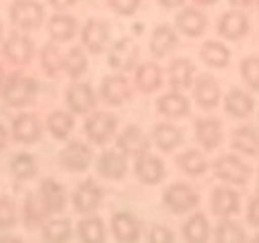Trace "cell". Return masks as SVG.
Instances as JSON below:
<instances>
[{
    "label": "cell",
    "instance_id": "obj_2",
    "mask_svg": "<svg viewBox=\"0 0 259 243\" xmlns=\"http://www.w3.org/2000/svg\"><path fill=\"white\" fill-rule=\"evenodd\" d=\"M214 177L231 186H245L252 179V167L236 153H224L214 160Z\"/></svg>",
    "mask_w": 259,
    "mask_h": 243
},
{
    "label": "cell",
    "instance_id": "obj_9",
    "mask_svg": "<svg viewBox=\"0 0 259 243\" xmlns=\"http://www.w3.org/2000/svg\"><path fill=\"white\" fill-rule=\"evenodd\" d=\"M57 162H60V167L64 172H71V174L86 172L91 167V162H93V150H91V146H86L81 141H69L60 150Z\"/></svg>",
    "mask_w": 259,
    "mask_h": 243
},
{
    "label": "cell",
    "instance_id": "obj_24",
    "mask_svg": "<svg viewBox=\"0 0 259 243\" xmlns=\"http://www.w3.org/2000/svg\"><path fill=\"white\" fill-rule=\"evenodd\" d=\"M164 74L166 72L159 67L157 62H143L138 64V70L134 72V86L141 91V93L150 95L159 91L162 84H164Z\"/></svg>",
    "mask_w": 259,
    "mask_h": 243
},
{
    "label": "cell",
    "instance_id": "obj_27",
    "mask_svg": "<svg viewBox=\"0 0 259 243\" xmlns=\"http://www.w3.org/2000/svg\"><path fill=\"white\" fill-rule=\"evenodd\" d=\"M157 112L166 119H181L188 117L190 112V100L181 91H169V93H162L157 98Z\"/></svg>",
    "mask_w": 259,
    "mask_h": 243
},
{
    "label": "cell",
    "instance_id": "obj_38",
    "mask_svg": "<svg viewBox=\"0 0 259 243\" xmlns=\"http://www.w3.org/2000/svg\"><path fill=\"white\" fill-rule=\"evenodd\" d=\"M10 174L15 177L17 181H29L38 174V162L31 153H17L12 160H10Z\"/></svg>",
    "mask_w": 259,
    "mask_h": 243
},
{
    "label": "cell",
    "instance_id": "obj_16",
    "mask_svg": "<svg viewBox=\"0 0 259 243\" xmlns=\"http://www.w3.org/2000/svg\"><path fill=\"white\" fill-rule=\"evenodd\" d=\"M166 79L171 84L174 91H183V88H193L197 81L195 62L190 57H176L166 67Z\"/></svg>",
    "mask_w": 259,
    "mask_h": 243
},
{
    "label": "cell",
    "instance_id": "obj_3",
    "mask_svg": "<svg viewBox=\"0 0 259 243\" xmlns=\"http://www.w3.org/2000/svg\"><path fill=\"white\" fill-rule=\"evenodd\" d=\"M162 203L174 215H186L200 205V191L195 186H190L188 181H174L164 188Z\"/></svg>",
    "mask_w": 259,
    "mask_h": 243
},
{
    "label": "cell",
    "instance_id": "obj_19",
    "mask_svg": "<svg viewBox=\"0 0 259 243\" xmlns=\"http://www.w3.org/2000/svg\"><path fill=\"white\" fill-rule=\"evenodd\" d=\"M179 48V31L169 26V24H159L152 29L150 33V55L155 60H162V57L171 55L174 50Z\"/></svg>",
    "mask_w": 259,
    "mask_h": 243
},
{
    "label": "cell",
    "instance_id": "obj_34",
    "mask_svg": "<svg viewBox=\"0 0 259 243\" xmlns=\"http://www.w3.org/2000/svg\"><path fill=\"white\" fill-rule=\"evenodd\" d=\"M183 238H186V243H209V238H212L209 217L202 215V212L190 215L186 224H183Z\"/></svg>",
    "mask_w": 259,
    "mask_h": 243
},
{
    "label": "cell",
    "instance_id": "obj_44",
    "mask_svg": "<svg viewBox=\"0 0 259 243\" xmlns=\"http://www.w3.org/2000/svg\"><path fill=\"white\" fill-rule=\"evenodd\" d=\"M17 222V205L10 196H0V231H8Z\"/></svg>",
    "mask_w": 259,
    "mask_h": 243
},
{
    "label": "cell",
    "instance_id": "obj_32",
    "mask_svg": "<svg viewBox=\"0 0 259 243\" xmlns=\"http://www.w3.org/2000/svg\"><path fill=\"white\" fill-rule=\"evenodd\" d=\"M152 143H155L159 150H164V153H174V150L183 143V131H181L176 124L159 122V124L152 126Z\"/></svg>",
    "mask_w": 259,
    "mask_h": 243
},
{
    "label": "cell",
    "instance_id": "obj_10",
    "mask_svg": "<svg viewBox=\"0 0 259 243\" xmlns=\"http://www.w3.org/2000/svg\"><path fill=\"white\" fill-rule=\"evenodd\" d=\"M3 57L15 67H26L33 60V41L22 31H12L3 41Z\"/></svg>",
    "mask_w": 259,
    "mask_h": 243
},
{
    "label": "cell",
    "instance_id": "obj_11",
    "mask_svg": "<svg viewBox=\"0 0 259 243\" xmlns=\"http://www.w3.org/2000/svg\"><path fill=\"white\" fill-rule=\"evenodd\" d=\"M209 212L219 220H233L240 212V193L231 186H217L209 193Z\"/></svg>",
    "mask_w": 259,
    "mask_h": 243
},
{
    "label": "cell",
    "instance_id": "obj_51",
    "mask_svg": "<svg viewBox=\"0 0 259 243\" xmlns=\"http://www.w3.org/2000/svg\"><path fill=\"white\" fill-rule=\"evenodd\" d=\"M228 3H231V8H236V10H243L252 5V0H228Z\"/></svg>",
    "mask_w": 259,
    "mask_h": 243
},
{
    "label": "cell",
    "instance_id": "obj_30",
    "mask_svg": "<svg viewBox=\"0 0 259 243\" xmlns=\"http://www.w3.org/2000/svg\"><path fill=\"white\" fill-rule=\"evenodd\" d=\"M231 150H236V153L247 155V157H257L259 155V131L247 124L233 129V133H231Z\"/></svg>",
    "mask_w": 259,
    "mask_h": 243
},
{
    "label": "cell",
    "instance_id": "obj_6",
    "mask_svg": "<svg viewBox=\"0 0 259 243\" xmlns=\"http://www.w3.org/2000/svg\"><path fill=\"white\" fill-rule=\"evenodd\" d=\"M102 200H105V188H102L95 179H83L79 186L74 188V196H71V207H74V212L91 217V215L100 207Z\"/></svg>",
    "mask_w": 259,
    "mask_h": 243
},
{
    "label": "cell",
    "instance_id": "obj_25",
    "mask_svg": "<svg viewBox=\"0 0 259 243\" xmlns=\"http://www.w3.org/2000/svg\"><path fill=\"white\" fill-rule=\"evenodd\" d=\"M224 110H226L228 117L247 119L252 117V112L257 110V102L245 88H231L226 98H224Z\"/></svg>",
    "mask_w": 259,
    "mask_h": 243
},
{
    "label": "cell",
    "instance_id": "obj_40",
    "mask_svg": "<svg viewBox=\"0 0 259 243\" xmlns=\"http://www.w3.org/2000/svg\"><path fill=\"white\" fill-rule=\"evenodd\" d=\"M40 67H43V72H46L50 79H55L60 72L64 70V53L57 48V43H46L43 46V50H40Z\"/></svg>",
    "mask_w": 259,
    "mask_h": 243
},
{
    "label": "cell",
    "instance_id": "obj_1",
    "mask_svg": "<svg viewBox=\"0 0 259 243\" xmlns=\"http://www.w3.org/2000/svg\"><path fill=\"white\" fill-rule=\"evenodd\" d=\"M36 93H38V81L33 77L15 72L5 79V84L0 88V100L10 108H26L36 100Z\"/></svg>",
    "mask_w": 259,
    "mask_h": 243
},
{
    "label": "cell",
    "instance_id": "obj_31",
    "mask_svg": "<svg viewBox=\"0 0 259 243\" xmlns=\"http://www.w3.org/2000/svg\"><path fill=\"white\" fill-rule=\"evenodd\" d=\"M200 60L209 70H226L231 64V48L221 41H204L200 48Z\"/></svg>",
    "mask_w": 259,
    "mask_h": 243
},
{
    "label": "cell",
    "instance_id": "obj_5",
    "mask_svg": "<svg viewBox=\"0 0 259 243\" xmlns=\"http://www.w3.org/2000/svg\"><path fill=\"white\" fill-rule=\"evenodd\" d=\"M138 57H141V48L131 36H124L112 43L110 53H107V62L117 74L138 70Z\"/></svg>",
    "mask_w": 259,
    "mask_h": 243
},
{
    "label": "cell",
    "instance_id": "obj_46",
    "mask_svg": "<svg viewBox=\"0 0 259 243\" xmlns=\"http://www.w3.org/2000/svg\"><path fill=\"white\" fill-rule=\"evenodd\" d=\"M148 243H174V231L166 224H152L148 231Z\"/></svg>",
    "mask_w": 259,
    "mask_h": 243
},
{
    "label": "cell",
    "instance_id": "obj_37",
    "mask_svg": "<svg viewBox=\"0 0 259 243\" xmlns=\"http://www.w3.org/2000/svg\"><path fill=\"white\" fill-rule=\"evenodd\" d=\"M76 236L81 243H105V222L100 217H83L76 224Z\"/></svg>",
    "mask_w": 259,
    "mask_h": 243
},
{
    "label": "cell",
    "instance_id": "obj_33",
    "mask_svg": "<svg viewBox=\"0 0 259 243\" xmlns=\"http://www.w3.org/2000/svg\"><path fill=\"white\" fill-rule=\"evenodd\" d=\"M176 167H179L186 177H193V179L204 177V172L209 169V165H207V157L202 155V150H195V148L181 150L179 155H176Z\"/></svg>",
    "mask_w": 259,
    "mask_h": 243
},
{
    "label": "cell",
    "instance_id": "obj_56",
    "mask_svg": "<svg viewBox=\"0 0 259 243\" xmlns=\"http://www.w3.org/2000/svg\"><path fill=\"white\" fill-rule=\"evenodd\" d=\"M0 41H3V22H0Z\"/></svg>",
    "mask_w": 259,
    "mask_h": 243
},
{
    "label": "cell",
    "instance_id": "obj_58",
    "mask_svg": "<svg viewBox=\"0 0 259 243\" xmlns=\"http://www.w3.org/2000/svg\"><path fill=\"white\" fill-rule=\"evenodd\" d=\"M254 5H257V10H259V0H254Z\"/></svg>",
    "mask_w": 259,
    "mask_h": 243
},
{
    "label": "cell",
    "instance_id": "obj_43",
    "mask_svg": "<svg viewBox=\"0 0 259 243\" xmlns=\"http://www.w3.org/2000/svg\"><path fill=\"white\" fill-rule=\"evenodd\" d=\"M240 79L250 91H259V55H247L240 62Z\"/></svg>",
    "mask_w": 259,
    "mask_h": 243
},
{
    "label": "cell",
    "instance_id": "obj_48",
    "mask_svg": "<svg viewBox=\"0 0 259 243\" xmlns=\"http://www.w3.org/2000/svg\"><path fill=\"white\" fill-rule=\"evenodd\" d=\"M48 3H50L55 10H60V12L67 10V8H71V5H76V0H48Z\"/></svg>",
    "mask_w": 259,
    "mask_h": 243
},
{
    "label": "cell",
    "instance_id": "obj_59",
    "mask_svg": "<svg viewBox=\"0 0 259 243\" xmlns=\"http://www.w3.org/2000/svg\"><path fill=\"white\" fill-rule=\"evenodd\" d=\"M257 181H259V167H257Z\"/></svg>",
    "mask_w": 259,
    "mask_h": 243
},
{
    "label": "cell",
    "instance_id": "obj_14",
    "mask_svg": "<svg viewBox=\"0 0 259 243\" xmlns=\"http://www.w3.org/2000/svg\"><path fill=\"white\" fill-rule=\"evenodd\" d=\"M110 229L119 243H138L143 236L141 220L128 210L114 212V215H112V222H110Z\"/></svg>",
    "mask_w": 259,
    "mask_h": 243
},
{
    "label": "cell",
    "instance_id": "obj_7",
    "mask_svg": "<svg viewBox=\"0 0 259 243\" xmlns=\"http://www.w3.org/2000/svg\"><path fill=\"white\" fill-rule=\"evenodd\" d=\"M117 117L112 112H93L88 115V119L83 122V131H86V138L95 146H105L110 143L114 136H117Z\"/></svg>",
    "mask_w": 259,
    "mask_h": 243
},
{
    "label": "cell",
    "instance_id": "obj_29",
    "mask_svg": "<svg viewBox=\"0 0 259 243\" xmlns=\"http://www.w3.org/2000/svg\"><path fill=\"white\" fill-rule=\"evenodd\" d=\"M46 29H48V36H50L53 43H67V41H71L74 36H76V31H79V22H76L71 15L57 12V15H53L50 19H48Z\"/></svg>",
    "mask_w": 259,
    "mask_h": 243
},
{
    "label": "cell",
    "instance_id": "obj_49",
    "mask_svg": "<svg viewBox=\"0 0 259 243\" xmlns=\"http://www.w3.org/2000/svg\"><path fill=\"white\" fill-rule=\"evenodd\" d=\"M8 141H10V131H8V126L0 122V150L8 148Z\"/></svg>",
    "mask_w": 259,
    "mask_h": 243
},
{
    "label": "cell",
    "instance_id": "obj_52",
    "mask_svg": "<svg viewBox=\"0 0 259 243\" xmlns=\"http://www.w3.org/2000/svg\"><path fill=\"white\" fill-rule=\"evenodd\" d=\"M0 243H24L19 236H10V234H5V236H0Z\"/></svg>",
    "mask_w": 259,
    "mask_h": 243
},
{
    "label": "cell",
    "instance_id": "obj_8",
    "mask_svg": "<svg viewBox=\"0 0 259 243\" xmlns=\"http://www.w3.org/2000/svg\"><path fill=\"white\" fill-rule=\"evenodd\" d=\"M110 39H112V31H110V24L105 19H98V17L86 19L83 29H81L83 50H88L91 55H100V53H105V48L110 46Z\"/></svg>",
    "mask_w": 259,
    "mask_h": 243
},
{
    "label": "cell",
    "instance_id": "obj_42",
    "mask_svg": "<svg viewBox=\"0 0 259 243\" xmlns=\"http://www.w3.org/2000/svg\"><path fill=\"white\" fill-rule=\"evenodd\" d=\"M88 70V55L81 46H74L71 50L64 53V74L69 79H79L83 77Z\"/></svg>",
    "mask_w": 259,
    "mask_h": 243
},
{
    "label": "cell",
    "instance_id": "obj_21",
    "mask_svg": "<svg viewBox=\"0 0 259 243\" xmlns=\"http://www.w3.org/2000/svg\"><path fill=\"white\" fill-rule=\"evenodd\" d=\"M195 141L202 150H217L224 141V126L217 117L195 119Z\"/></svg>",
    "mask_w": 259,
    "mask_h": 243
},
{
    "label": "cell",
    "instance_id": "obj_50",
    "mask_svg": "<svg viewBox=\"0 0 259 243\" xmlns=\"http://www.w3.org/2000/svg\"><path fill=\"white\" fill-rule=\"evenodd\" d=\"M157 3L162 5V8H166V10H174V8H181L186 0H157Z\"/></svg>",
    "mask_w": 259,
    "mask_h": 243
},
{
    "label": "cell",
    "instance_id": "obj_54",
    "mask_svg": "<svg viewBox=\"0 0 259 243\" xmlns=\"http://www.w3.org/2000/svg\"><path fill=\"white\" fill-rule=\"evenodd\" d=\"M5 79L8 77H5V70H3V64H0V88H3V84H5Z\"/></svg>",
    "mask_w": 259,
    "mask_h": 243
},
{
    "label": "cell",
    "instance_id": "obj_55",
    "mask_svg": "<svg viewBox=\"0 0 259 243\" xmlns=\"http://www.w3.org/2000/svg\"><path fill=\"white\" fill-rule=\"evenodd\" d=\"M247 243H259V234H257V236H252V238H250Z\"/></svg>",
    "mask_w": 259,
    "mask_h": 243
},
{
    "label": "cell",
    "instance_id": "obj_18",
    "mask_svg": "<svg viewBox=\"0 0 259 243\" xmlns=\"http://www.w3.org/2000/svg\"><path fill=\"white\" fill-rule=\"evenodd\" d=\"M12 138L22 146H31V143L40 141L43 136V126H40V119L33 115V112H22L17 115L15 122H12Z\"/></svg>",
    "mask_w": 259,
    "mask_h": 243
},
{
    "label": "cell",
    "instance_id": "obj_12",
    "mask_svg": "<svg viewBox=\"0 0 259 243\" xmlns=\"http://www.w3.org/2000/svg\"><path fill=\"white\" fill-rule=\"evenodd\" d=\"M64 100H67V108H69L71 115H93L95 105H98V93L93 91L91 84H83V81H74L67 93H64Z\"/></svg>",
    "mask_w": 259,
    "mask_h": 243
},
{
    "label": "cell",
    "instance_id": "obj_41",
    "mask_svg": "<svg viewBox=\"0 0 259 243\" xmlns=\"http://www.w3.org/2000/svg\"><path fill=\"white\" fill-rule=\"evenodd\" d=\"M71 234H74V229L67 217H55L43 224V241L46 243H67Z\"/></svg>",
    "mask_w": 259,
    "mask_h": 243
},
{
    "label": "cell",
    "instance_id": "obj_39",
    "mask_svg": "<svg viewBox=\"0 0 259 243\" xmlns=\"http://www.w3.org/2000/svg\"><path fill=\"white\" fill-rule=\"evenodd\" d=\"M214 243H247V231L236 220H221L214 229Z\"/></svg>",
    "mask_w": 259,
    "mask_h": 243
},
{
    "label": "cell",
    "instance_id": "obj_17",
    "mask_svg": "<svg viewBox=\"0 0 259 243\" xmlns=\"http://www.w3.org/2000/svg\"><path fill=\"white\" fill-rule=\"evenodd\" d=\"M207 26H209V19L204 15L200 8H183L176 15V31L183 33V36H188V39H200L204 31H207Z\"/></svg>",
    "mask_w": 259,
    "mask_h": 243
},
{
    "label": "cell",
    "instance_id": "obj_20",
    "mask_svg": "<svg viewBox=\"0 0 259 243\" xmlns=\"http://www.w3.org/2000/svg\"><path fill=\"white\" fill-rule=\"evenodd\" d=\"M193 100L202 108V110H214L221 102V86L212 74H200L193 86Z\"/></svg>",
    "mask_w": 259,
    "mask_h": 243
},
{
    "label": "cell",
    "instance_id": "obj_47",
    "mask_svg": "<svg viewBox=\"0 0 259 243\" xmlns=\"http://www.w3.org/2000/svg\"><path fill=\"white\" fill-rule=\"evenodd\" d=\"M245 217L250 222L252 227H259V191L252 193L250 203H247V210H245Z\"/></svg>",
    "mask_w": 259,
    "mask_h": 243
},
{
    "label": "cell",
    "instance_id": "obj_36",
    "mask_svg": "<svg viewBox=\"0 0 259 243\" xmlns=\"http://www.w3.org/2000/svg\"><path fill=\"white\" fill-rule=\"evenodd\" d=\"M46 129L55 141H67L69 133L74 131V115L67 110H53L46 117Z\"/></svg>",
    "mask_w": 259,
    "mask_h": 243
},
{
    "label": "cell",
    "instance_id": "obj_53",
    "mask_svg": "<svg viewBox=\"0 0 259 243\" xmlns=\"http://www.w3.org/2000/svg\"><path fill=\"white\" fill-rule=\"evenodd\" d=\"M217 0H193V5H200V8H207V5H214Z\"/></svg>",
    "mask_w": 259,
    "mask_h": 243
},
{
    "label": "cell",
    "instance_id": "obj_35",
    "mask_svg": "<svg viewBox=\"0 0 259 243\" xmlns=\"http://www.w3.org/2000/svg\"><path fill=\"white\" fill-rule=\"evenodd\" d=\"M38 193H40V198H43V203L48 205L50 215L64 210V205H67V196H64V188H62V184H60L57 179H53V177L43 179L40 181V186H38Z\"/></svg>",
    "mask_w": 259,
    "mask_h": 243
},
{
    "label": "cell",
    "instance_id": "obj_13",
    "mask_svg": "<svg viewBox=\"0 0 259 243\" xmlns=\"http://www.w3.org/2000/svg\"><path fill=\"white\" fill-rule=\"evenodd\" d=\"M131 95H134V88H131V81L124 74H107L100 81V98L107 105L119 108V105L131 100Z\"/></svg>",
    "mask_w": 259,
    "mask_h": 243
},
{
    "label": "cell",
    "instance_id": "obj_23",
    "mask_svg": "<svg viewBox=\"0 0 259 243\" xmlns=\"http://www.w3.org/2000/svg\"><path fill=\"white\" fill-rule=\"evenodd\" d=\"M134 172H136V177H138V181H143L145 186H155V184H159V181H164L166 167L157 155L145 153V155L136 157Z\"/></svg>",
    "mask_w": 259,
    "mask_h": 243
},
{
    "label": "cell",
    "instance_id": "obj_45",
    "mask_svg": "<svg viewBox=\"0 0 259 243\" xmlns=\"http://www.w3.org/2000/svg\"><path fill=\"white\" fill-rule=\"evenodd\" d=\"M107 5L119 17H134L141 8V0H107Z\"/></svg>",
    "mask_w": 259,
    "mask_h": 243
},
{
    "label": "cell",
    "instance_id": "obj_28",
    "mask_svg": "<svg viewBox=\"0 0 259 243\" xmlns=\"http://www.w3.org/2000/svg\"><path fill=\"white\" fill-rule=\"evenodd\" d=\"M22 217H24V224L29 229L40 227V224H46V222L50 220V210H48V205L43 203V198H40L38 191H29V193H26L24 207H22Z\"/></svg>",
    "mask_w": 259,
    "mask_h": 243
},
{
    "label": "cell",
    "instance_id": "obj_15",
    "mask_svg": "<svg viewBox=\"0 0 259 243\" xmlns=\"http://www.w3.org/2000/svg\"><path fill=\"white\" fill-rule=\"evenodd\" d=\"M217 33L226 41H240L250 33V17L243 10H228L217 22Z\"/></svg>",
    "mask_w": 259,
    "mask_h": 243
},
{
    "label": "cell",
    "instance_id": "obj_26",
    "mask_svg": "<svg viewBox=\"0 0 259 243\" xmlns=\"http://www.w3.org/2000/svg\"><path fill=\"white\" fill-rule=\"evenodd\" d=\"M95 172L100 174L102 179H124L126 172H128V162H126V155H121L119 150H105L100 153L98 162H95Z\"/></svg>",
    "mask_w": 259,
    "mask_h": 243
},
{
    "label": "cell",
    "instance_id": "obj_57",
    "mask_svg": "<svg viewBox=\"0 0 259 243\" xmlns=\"http://www.w3.org/2000/svg\"><path fill=\"white\" fill-rule=\"evenodd\" d=\"M257 131H259V112H257Z\"/></svg>",
    "mask_w": 259,
    "mask_h": 243
},
{
    "label": "cell",
    "instance_id": "obj_22",
    "mask_svg": "<svg viewBox=\"0 0 259 243\" xmlns=\"http://www.w3.org/2000/svg\"><path fill=\"white\" fill-rule=\"evenodd\" d=\"M117 150L121 155L141 157L145 153H150V141L145 138V133L141 131V126L128 124L124 131L117 136Z\"/></svg>",
    "mask_w": 259,
    "mask_h": 243
},
{
    "label": "cell",
    "instance_id": "obj_4",
    "mask_svg": "<svg viewBox=\"0 0 259 243\" xmlns=\"http://www.w3.org/2000/svg\"><path fill=\"white\" fill-rule=\"evenodd\" d=\"M10 22L22 31H33L46 22V8L38 0H15L10 5Z\"/></svg>",
    "mask_w": 259,
    "mask_h": 243
}]
</instances>
